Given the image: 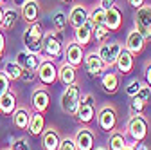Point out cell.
I'll return each instance as SVG.
<instances>
[{
    "label": "cell",
    "instance_id": "cell-16",
    "mask_svg": "<svg viewBox=\"0 0 151 150\" xmlns=\"http://www.w3.org/2000/svg\"><path fill=\"white\" fill-rule=\"evenodd\" d=\"M40 11H42V6L38 0H25L20 7V18L27 24H32V22H38V16H40Z\"/></svg>",
    "mask_w": 151,
    "mask_h": 150
},
{
    "label": "cell",
    "instance_id": "cell-22",
    "mask_svg": "<svg viewBox=\"0 0 151 150\" xmlns=\"http://www.w3.org/2000/svg\"><path fill=\"white\" fill-rule=\"evenodd\" d=\"M31 108L29 107H16V110L11 114L13 118V125L16 128H20V130H27L29 127V121H31Z\"/></svg>",
    "mask_w": 151,
    "mask_h": 150
},
{
    "label": "cell",
    "instance_id": "cell-18",
    "mask_svg": "<svg viewBox=\"0 0 151 150\" xmlns=\"http://www.w3.org/2000/svg\"><path fill=\"white\" fill-rule=\"evenodd\" d=\"M74 42H78L83 49L93 42V24L90 20L86 24H83L81 27L74 29Z\"/></svg>",
    "mask_w": 151,
    "mask_h": 150
},
{
    "label": "cell",
    "instance_id": "cell-9",
    "mask_svg": "<svg viewBox=\"0 0 151 150\" xmlns=\"http://www.w3.org/2000/svg\"><path fill=\"white\" fill-rule=\"evenodd\" d=\"M63 58H65V63L72 65V67H81L83 65V58H85V49L78 44V42H67L65 49H63Z\"/></svg>",
    "mask_w": 151,
    "mask_h": 150
},
{
    "label": "cell",
    "instance_id": "cell-20",
    "mask_svg": "<svg viewBox=\"0 0 151 150\" xmlns=\"http://www.w3.org/2000/svg\"><path fill=\"white\" fill-rule=\"evenodd\" d=\"M18 20H20V11H18V7L14 6H6L4 7V20H2V25H0V29H2L4 33H9L16 27Z\"/></svg>",
    "mask_w": 151,
    "mask_h": 150
},
{
    "label": "cell",
    "instance_id": "cell-26",
    "mask_svg": "<svg viewBox=\"0 0 151 150\" xmlns=\"http://www.w3.org/2000/svg\"><path fill=\"white\" fill-rule=\"evenodd\" d=\"M29 134L38 138V136H42L43 134V130H45V116L42 114V112H32L31 114V121H29Z\"/></svg>",
    "mask_w": 151,
    "mask_h": 150
},
{
    "label": "cell",
    "instance_id": "cell-6",
    "mask_svg": "<svg viewBox=\"0 0 151 150\" xmlns=\"http://www.w3.org/2000/svg\"><path fill=\"white\" fill-rule=\"evenodd\" d=\"M96 119H97V127L99 130L110 134L117 128V123H119V116H117V110L110 107V105H104L103 108H99V112L96 114Z\"/></svg>",
    "mask_w": 151,
    "mask_h": 150
},
{
    "label": "cell",
    "instance_id": "cell-19",
    "mask_svg": "<svg viewBox=\"0 0 151 150\" xmlns=\"http://www.w3.org/2000/svg\"><path fill=\"white\" fill-rule=\"evenodd\" d=\"M122 22H124V18H122V9L119 6H113L106 11V20H104V25L111 31V33H119L121 27H122Z\"/></svg>",
    "mask_w": 151,
    "mask_h": 150
},
{
    "label": "cell",
    "instance_id": "cell-44",
    "mask_svg": "<svg viewBox=\"0 0 151 150\" xmlns=\"http://www.w3.org/2000/svg\"><path fill=\"white\" fill-rule=\"evenodd\" d=\"M81 101L83 103H88V105H96V100H93L92 94H81Z\"/></svg>",
    "mask_w": 151,
    "mask_h": 150
},
{
    "label": "cell",
    "instance_id": "cell-21",
    "mask_svg": "<svg viewBox=\"0 0 151 150\" xmlns=\"http://www.w3.org/2000/svg\"><path fill=\"white\" fill-rule=\"evenodd\" d=\"M101 87L106 94H115L121 87V80H119V74L113 72V71H104V74L101 76Z\"/></svg>",
    "mask_w": 151,
    "mask_h": 150
},
{
    "label": "cell",
    "instance_id": "cell-12",
    "mask_svg": "<svg viewBox=\"0 0 151 150\" xmlns=\"http://www.w3.org/2000/svg\"><path fill=\"white\" fill-rule=\"evenodd\" d=\"M42 60H43V56H42V54H36V52L25 51V49L18 51L16 56H14V62L20 65L22 69H25V71H36L38 65L42 63Z\"/></svg>",
    "mask_w": 151,
    "mask_h": 150
},
{
    "label": "cell",
    "instance_id": "cell-41",
    "mask_svg": "<svg viewBox=\"0 0 151 150\" xmlns=\"http://www.w3.org/2000/svg\"><path fill=\"white\" fill-rule=\"evenodd\" d=\"M101 9H104V11H108L110 7H113V6H117V0H99V4H97Z\"/></svg>",
    "mask_w": 151,
    "mask_h": 150
},
{
    "label": "cell",
    "instance_id": "cell-24",
    "mask_svg": "<svg viewBox=\"0 0 151 150\" xmlns=\"http://www.w3.org/2000/svg\"><path fill=\"white\" fill-rule=\"evenodd\" d=\"M58 80L67 87V85H72V83H78V71L76 67L68 65V63H61L58 67Z\"/></svg>",
    "mask_w": 151,
    "mask_h": 150
},
{
    "label": "cell",
    "instance_id": "cell-23",
    "mask_svg": "<svg viewBox=\"0 0 151 150\" xmlns=\"http://www.w3.org/2000/svg\"><path fill=\"white\" fill-rule=\"evenodd\" d=\"M16 107H18V98H16V94L13 90H7L6 94L0 96V114L11 116L16 110Z\"/></svg>",
    "mask_w": 151,
    "mask_h": 150
},
{
    "label": "cell",
    "instance_id": "cell-33",
    "mask_svg": "<svg viewBox=\"0 0 151 150\" xmlns=\"http://www.w3.org/2000/svg\"><path fill=\"white\" fill-rule=\"evenodd\" d=\"M142 85H144V80H140V78L131 80V82L126 85V96H128V98H135L137 92H139V89H140Z\"/></svg>",
    "mask_w": 151,
    "mask_h": 150
},
{
    "label": "cell",
    "instance_id": "cell-28",
    "mask_svg": "<svg viewBox=\"0 0 151 150\" xmlns=\"http://www.w3.org/2000/svg\"><path fill=\"white\" fill-rule=\"evenodd\" d=\"M50 24H52V31L54 33H65L67 25H68V16L65 11L58 9V11H54L52 16H50Z\"/></svg>",
    "mask_w": 151,
    "mask_h": 150
},
{
    "label": "cell",
    "instance_id": "cell-48",
    "mask_svg": "<svg viewBox=\"0 0 151 150\" xmlns=\"http://www.w3.org/2000/svg\"><path fill=\"white\" fill-rule=\"evenodd\" d=\"M4 7L6 6H0V25H2V20H4Z\"/></svg>",
    "mask_w": 151,
    "mask_h": 150
},
{
    "label": "cell",
    "instance_id": "cell-38",
    "mask_svg": "<svg viewBox=\"0 0 151 150\" xmlns=\"http://www.w3.org/2000/svg\"><path fill=\"white\" fill-rule=\"evenodd\" d=\"M36 80V71H22V74H20V80L18 82H24V83H32Z\"/></svg>",
    "mask_w": 151,
    "mask_h": 150
},
{
    "label": "cell",
    "instance_id": "cell-3",
    "mask_svg": "<svg viewBox=\"0 0 151 150\" xmlns=\"http://www.w3.org/2000/svg\"><path fill=\"white\" fill-rule=\"evenodd\" d=\"M63 42L58 38V34L54 31H47L43 34V42H42V54L45 58L56 62V60H63Z\"/></svg>",
    "mask_w": 151,
    "mask_h": 150
},
{
    "label": "cell",
    "instance_id": "cell-50",
    "mask_svg": "<svg viewBox=\"0 0 151 150\" xmlns=\"http://www.w3.org/2000/svg\"><path fill=\"white\" fill-rule=\"evenodd\" d=\"M6 2H7V0H0V6H6Z\"/></svg>",
    "mask_w": 151,
    "mask_h": 150
},
{
    "label": "cell",
    "instance_id": "cell-25",
    "mask_svg": "<svg viewBox=\"0 0 151 150\" xmlns=\"http://www.w3.org/2000/svg\"><path fill=\"white\" fill-rule=\"evenodd\" d=\"M60 134H58V130L56 128H45L43 130V134H42V146L43 150H58L60 146Z\"/></svg>",
    "mask_w": 151,
    "mask_h": 150
},
{
    "label": "cell",
    "instance_id": "cell-46",
    "mask_svg": "<svg viewBox=\"0 0 151 150\" xmlns=\"http://www.w3.org/2000/svg\"><path fill=\"white\" fill-rule=\"evenodd\" d=\"M11 2H13V6H14V7L20 9V7H22V4L25 2V0H11Z\"/></svg>",
    "mask_w": 151,
    "mask_h": 150
},
{
    "label": "cell",
    "instance_id": "cell-7",
    "mask_svg": "<svg viewBox=\"0 0 151 150\" xmlns=\"http://www.w3.org/2000/svg\"><path fill=\"white\" fill-rule=\"evenodd\" d=\"M36 78L40 80V83L43 87L54 85L56 82H58V65H56L52 60H49V58L43 56L42 63L38 65V69H36Z\"/></svg>",
    "mask_w": 151,
    "mask_h": 150
},
{
    "label": "cell",
    "instance_id": "cell-47",
    "mask_svg": "<svg viewBox=\"0 0 151 150\" xmlns=\"http://www.w3.org/2000/svg\"><path fill=\"white\" fill-rule=\"evenodd\" d=\"M122 150H135V143H129V141H128V143L124 145V148H122Z\"/></svg>",
    "mask_w": 151,
    "mask_h": 150
},
{
    "label": "cell",
    "instance_id": "cell-5",
    "mask_svg": "<svg viewBox=\"0 0 151 150\" xmlns=\"http://www.w3.org/2000/svg\"><path fill=\"white\" fill-rule=\"evenodd\" d=\"M133 24H135V29L146 40H151V4H144L142 7L135 9Z\"/></svg>",
    "mask_w": 151,
    "mask_h": 150
},
{
    "label": "cell",
    "instance_id": "cell-45",
    "mask_svg": "<svg viewBox=\"0 0 151 150\" xmlns=\"http://www.w3.org/2000/svg\"><path fill=\"white\" fill-rule=\"evenodd\" d=\"M135 150H149V146L144 141H140V143H135Z\"/></svg>",
    "mask_w": 151,
    "mask_h": 150
},
{
    "label": "cell",
    "instance_id": "cell-4",
    "mask_svg": "<svg viewBox=\"0 0 151 150\" xmlns=\"http://www.w3.org/2000/svg\"><path fill=\"white\" fill-rule=\"evenodd\" d=\"M147 132H149V123L147 119L142 116V114H137V116H131L126 123V136L131 138L133 143H140L147 138Z\"/></svg>",
    "mask_w": 151,
    "mask_h": 150
},
{
    "label": "cell",
    "instance_id": "cell-32",
    "mask_svg": "<svg viewBox=\"0 0 151 150\" xmlns=\"http://www.w3.org/2000/svg\"><path fill=\"white\" fill-rule=\"evenodd\" d=\"M88 20H90L93 25L104 24V20H106V11L101 9L99 6H97V7H92V9H90V15H88Z\"/></svg>",
    "mask_w": 151,
    "mask_h": 150
},
{
    "label": "cell",
    "instance_id": "cell-10",
    "mask_svg": "<svg viewBox=\"0 0 151 150\" xmlns=\"http://www.w3.org/2000/svg\"><path fill=\"white\" fill-rule=\"evenodd\" d=\"M83 65L88 72V76L90 78H101L104 71H106V65L101 62V58L97 56L96 51H88L85 52V58H83Z\"/></svg>",
    "mask_w": 151,
    "mask_h": 150
},
{
    "label": "cell",
    "instance_id": "cell-29",
    "mask_svg": "<svg viewBox=\"0 0 151 150\" xmlns=\"http://www.w3.org/2000/svg\"><path fill=\"white\" fill-rule=\"evenodd\" d=\"M128 143L126 139V134L121 132V130H113V132H110V139H108V150H122L124 145Z\"/></svg>",
    "mask_w": 151,
    "mask_h": 150
},
{
    "label": "cell",
    "instance_id": "cell-40",
    "mask_svg": "<svg viewBox=\"0 0 151 150\" xmlns=\"http://www.w3.org/2000/svg\"><path fill=\"white\" fill-rule=\"evenodd\" d=\"M144 83L151 89V62H147L144 67Z\"/></svg>",
    "mask_w": 151,
    "mask_h": 150
},
{
    "label": "cell",
    "instance_id": "cell-30",
    "mask_svg": "<svg viewBox=\"0 0 151 150\" xmlns=\"http://www.w3.org/2000/svg\"><path fill=\"white\" fill-rule=\"evenodd\" d=\"M0 71H2L6 76L11 80V82H18V80H20V74H22V71H24V69L18 65L14 60H13V62H6Z\"/></svg>",
    "mask_w": 151,
    "mask_h": 150
},
{
    "label": "cell",
    "instance_id": "cell-11",
    "mask_svg": "<svg viewBox=\"0 0 151 150\" xmlns=\"http://www.w3.org/2000/svg\"><path fill=\"white\" fill-rule=\"evenodd\" d=\"M146 38L144 36L133 27V29H129L128 31V34H126V40H124V49L126 51H129L133 56H139V54H142V51L146 49Z\"/></svg>",
    "mask_w": 151,
    "mask_h": 150
},
{
    "label": "cell",
    "instance_id": "cell-27",
    "mask_svg": "<svg viewBox=\"0 0 151 150\" xmlns=\"http://www.w3.org/2000/svg\"><path fill=\"white\" fill-rule=\"evenodd\" d=\"M76 119L83 125H88L96 119V107L93 105H88V103H79L78 107V112H76Z\"/></svg>",
    "mask_w": 151,
    "mask_h": 150
},
{
    "label": "cell",
    "instance_id": "cell-8",
    "mask_svg": "<svg viewBox=\"0 0 151 150\" xmlns=\"http://www.w3.org/2000/svg\"><path fill=\"white\" fill-rule=\"evenodd\" d=\"M121 51H122V44L117 42V40H113V42L99 44L96 52L101 58V62L106 65V69H110V67H113V63H115V60H117V56H119Z\"/></svg>",
    "mask_w": 151,
    "mask_h": 150
},
{
    "label": "cell",
    "instance_id": "cell-2",
    "mask_svg": "<svg viewBox=\"0 0 151 150\" xmlns=\"http://www.w3.org/2000/svg\"><path fill=\"white\" fill-rule=\"evenodd\" d=\"M79 103H81V87L78 83L67 85L65 90L61 92V98H60L61 110L65 112V114H68V116H76Z\"/></svg>",
    "mask_w": 151,
    "mask_h": 150
},
{
    "label": "cell",
    "instance_id": "cell-36",
    "mask_svg": "<svg viewBox=\"0 0 151 150\" xmlns=\"http://www.w3.org/2000/svg\"><path fill=\"white\" fill-rule=\"evenodd\" d=\"M9 150H31V146H29V141L25 138H18V139L13 141Z\"/></svg>",
    "mask_w": 151,
    "mask_h": 150
},
{
    "label": "cell",
    "instance_id": "cell-17",
    "mask_svg": "<svg viewBox=\"0 0 151 150\" xmlns=\"http://www.w3.org/2000/svg\"><path fill=\"white\" fill-rule=\"evenodd\" d=\"M113 65L117 67V71L122 74V76L131 74V71L135 69V56L122 47V51L119 52V56H117V60H115V63H113Z\"/></svg>",
    "mask_w": 151,
    "mask_h": 150
},
{
    "label": "cell",
    "instance_id": "cell-43",
    "mask_svg": "<svg viewBox=\"0 0 151 150\" xmlns=\"http://www.w3.org/2000/svg\"><path fill=\"white\" fill-rule=\"evenodd\" d=\"M126 2H128V6H129V7L139 9V7H142V6L146 4V0H126Z\"/></svg>",
    "mask_w": 151,
    "mask_h": 150
},
{
    "label": "cell",
    "instance_id": "cell-31",
    "mask_svg": "<svg viewBox=\"0 0 151 150\" xmlns=\"http://www.w3.org/2000/svg\"><path fill=\"white\" fill-rule=\"evenodd\" d=\"M110 34H111V31H110L104 24H101V25H93V38H96L97 44L108 42V40H110Z\"/></svg>",
    "mask_w": 151,
    "mask_h": 150
},
{
    "label": "cell",
    "instance_id": "cell-1",
    "mask_svg": "<svg viewBox=\"0 0 151 150\" xmlns=\"http://www.w3.org/2000/svg\"><path fill=\"white\" fill-rule=\"evenodd\" d=\"M43 27L40 22H32V24H27L24 34H22V44H24V49L25 51H31V52H36V54H42V42H43Z\"/></svg>",
    "mask_w": 151,
    "mask_h": 150
},
{
    "label": "cell",
    "instance_id": "cell-42",
    "mask_svg": "<svg viewBox=\"0 0 151 150\" xmlns=\"http://www.w3.org/2000/svg\"><path fill=\"white\" fill-rule=\"evenodd\" d=\"M4 54H6V33L0 29V60L4 58Z\"/></svg>",
    "mask_w": 151,
    "mask_h": 150
},
{
    "label": "cell",
    "instance_id": "cell-49",
    "mask_svg": "<svg viewBox=\"0 0 151 150\" xmlns=\"http://www.w3.org/2000/svg\"><path fill=\"white\" fill-rule=\"evenodd\" d=\"M93 150H108L106 146H93Z\"/></svg>",
    "mask_w": 151,
    "mask_h": 150
},
{
    "label": "cell",
    "instance_id": "cell-15",
    "mask_svg": "<svg viewBox=\"0 0 151 150\" xmlns=\"http://www.w3.org/2000/svg\"><path fill=\"white\" fill-rule=\"evenodd\" d=\"M88 15H90V9L86 7V6H83V4H74L72 6V9L68 11V25L72 27V29H78V27H81L83 24H86L88 22Z\"/></svg>",
    "mask_w": 151,
    "mask_h": 150
},
{
    "label": "cell",
    "instance_id": "cell-37",
    "mask_svg": "<svg viewBox=\"0 0 151 150\" xmlns=\"http://www.w3.org/2000/svg\"><path fill=\"white\" fill-rule=\"evenodd\" d=\"M7 90H11V80L6 76L2 71H0V96L6 94Z\"/></svg>",
    "mask_w": 151,
    "mask_h": 150
},
{
    "label": "cell",
    "instance_id": "cell-35",
    "mask_svg": "<svg viewBox=\"0 0 151 150\" xmlns=\"http://www.w3.org/2000/svg\"><path fill=\"white\" fill-rule=\"evenodd\" d=\"M144 103L142 101H139L137 98H131V101H129V116H137V114H142L144 112Z\"/></svg>",
    "mask_w": 151,
    "mask_h": 150
},
{
    "label": "cell",
    "instance_id": "cell-39",
    "mask_svg": "<svg viewBox=\"0 0 151 150\" xmlns=\"http://www.w3.org/2000/svg\"><path fill=\"white\" fill-rule=\"evenodd\" d=\"M58 150H78V148H76V143H74L72 138H63V139L60 141Z\"/></svg>",
    "mask_w": 151,
    "mask_h": 150
},
{
    "label": "cell",
    "instance_id": "cell-34",
    "mask_svg": "<svg viewBox=\"0 0 151 150\" xmlns=\"http://www.w3.org/2000/svg\"><path fill=\"white\" fill-rule=\"evenodd\" d=\"M135 98H137L139 101H142L144 105H147V103L151 101V89L144 83V85L139 89V92H137V96H135Z\"/></svg>",
    "mask_w": 151,
    "mask_h": 150
},
{
    "label": "cell",
    "instance_id": "cell-14",
    "mask_svg": "<svg viewBox=\"0 0 151 150\" xmlns=\"http://www.w3.org/2000/svg\"><path fill=\"white\" fill-rule=\"evenodd\" d=\"M74 143L78 150H93L96 146V134L88 127H81L74 136Z\"/></svg>",
    "mask_w": 151,
    "mask_h": 150
},
{
    "label": "cell",
    "instance_id": "cell-13",
    "mask_svg": "<svg viewBox=\"0 0 151 150\" xmlns=\"http://www.w3.org/2000/svg\"><path fill=\"white\" fill-rule=\"evenodd\" d=\"M49 105H50V94H49V90L45 87L34 89L32 94H31V107H32V110L45 114V110L49 108Z\"/></svg>",
    "mask_w": 151,
    "mask_h": 150
}]
</instances>
